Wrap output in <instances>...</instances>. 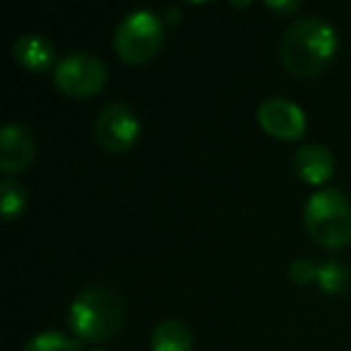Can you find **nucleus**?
I'll return each mask as SVG.
<instances>
[{"instance_id":"obj_1","label":"nucleus","mask_w":351,"mask_h":351,"mask_svg":"<svg viewBox=\"0 0 351 351\" xmlns=\"http://www.w3.org/2000/svg\"><path fill=\"white\" fill-rule=\"evenodd\" d=\"M337 53V32L320 17H303L284 32L279 56L293 77H315Z\"/></svg>"},{"instance_id":"obj_2","label":"nucleus","mask_w":351,"mask_h":351,"mask_svg":"<svg viewBox=\"0 0 351 351\" xmlns=\"http://www.w3.org/2000/svg\"><path fill=\"white\" fill-rule=\"evenodd\" d=\"M125 301L111 287H87L70 306V327L89 341H106L123 327Z\"/></svg>"},{"instance_id":"obj_3","label":"nucleus","mask_w":351,"mask_h":351,"mask_svg":"<svg viewBox=\"0 0 351 351\" xmlns=\"http://www.w3.org/2000/svg\"><path fill=\"white\" fill-rule=\"evenodd\" d=\"M306 231L322 248H344L351 241V205L337 188H322L303 207Z\"/></svg>"},{"instance_id":"obj_4","label":"nucleus","mask_w":351,"mask_h":351,"mask_svg":"<svg viewBox=\"0 0 351 351\" xmlns=\"http://www.w3.org/2000/svg\"><path fill=\"white\" fill-rule=\"evenodd\" d=\"M164 44V25L152 10H135L121 20L113 34V49L123 63L140 65L159 53Z\"/></svg>"},{"instance_id":"obj_5","label":"nucleus","mask_w":351,"mask_h":351,"mask_svg":"<svg viewBox=\"0 0 351 351\" xmlns=\"http://www.w3.org/2000/svg\"><path fill=\"white\" fill-rule=\"evenodd\" d=\"M108 70L99 56L77 51L68 53L65 58L58 60L53 70V84L58 92L73 99H89L97 92H101L106 84Z\"/></svg>"},{"instance_id":"obj_6","label":"nucleus","mask_w":351,"mask_h":351,"mask_svg":"<svg viewBox=\"0 0 351 351\" xmlns=\"http://www.w3.org/2000/svg\"><path fill=\"white\" fill-rule=\"evenodd\" d=\"M94 137L108 154H123L140 137V121L128 104L113 101L104 106L94 121Z\"/></svg>"},{"instance_id":"obj_7","label":"nucleus","mask_w":351,"mask_h":351,"mask_svg":"<svg viewBox=\"0 0 351 351\" xmlns=\"http://www.w3.org/2000/svg\"><path fill=\"white\" fill-rule=\"evenodd\" d=\"M258 121L267 135L277 140H298L306 132V113L298 104L282 97L265 99L258 108Z\"/></svg>"},{"instance_id":"obj_8","label":"nucleus","mask_w":351,"mask_h":351,"mask_svg":"<svg viewBox=\"0 0 351 351\" xmlns=\"http://www.w3.org/2000/svg\"><path fill=\"white\" fill-rule=\"evenodd\" d=\"M36 145L32 132L20 123H8L0 130V171L10 178L15 173H22L27 166L34 161Z\"/></svg>"},{"instance_id":"obj_9","label":"nucleus","mask_w":351,"mask_h":351,"mask_svg":"<svg viewBox=\"0 0 351 351\" xmlns=\"http://www.w3.org/2000/svg\"><path fill=\"white\" fill-rule=\"evenodd\" d=\"M293 171L308 186H322L335 171V159L322 145H303L293 156Z\"/></svg>"},{"instance_id":"obj_10","label":"nucleus","mask_w":351,"mask_h":351,"mask_svg":"<svg viewBox=\"0 0 351 351\" xmlns=\"http://www.w3.org/2000/svg\"><path fill=\"white\" fill-rule=\"evenodd\" d=\"M12 53L20 65H25L27 70H46L53 65L56 60V49L46 36L41 34H25L15 41Z\"/></svg>"},{"instance_id":"obj_11","label":"nucleus","mask_w":351,"mask_h":351,"mask_svg":"<svg viewBox=\"0 0 351 351\" xmlns=\"http://www.w3.org/2000/svg\"><path fill=\"white\" fill-rule=\"evenodd\" d=\"M152 351H193V332L181 320H161L152 332Z\"/></svg>"},{"instance_id":"obj_12","label":"nucleus","mask_w":351,"mask_h":351,"mask_svg":"<svg viewBox=\"0 0 351 351\" xmlns=\"http://www.w3.org/2000/svg\"><path fill=\"white\" fill-rule=\"evenodd\" d=\"M25 207H27L25 188L17 181H12V178H5V181L0 183V215H3V219L8 221L17 219L25 212Z\"/></svg>"},{"instance_id":"obj_13","label":"nucleus","mask_w":351,"mask_h":351,"mask_svg":"<svg viewBox=\"0 0 351 351\" xmlns=\"http://www.w3.org/2000/svg\"><path fill=\"white\" fill-rule=\"evenodd\" d=\"M346 282H349V272L341 263L327 260V263L317 265V284L325 293H339Z\"/></svg>"},{"instance_id":"obj_14","label":"nucleus","mask_w":351,"mask_h":351,"mask_svg":"<svg viewBox=\"0 0 351 351\" xmlns=\"http://www.w3.org/2000/svg\"><path fill=\"white\" fill-rule=\"evenodd\" d=\"M80 344L63 332H41V335L32 337L25 344L22 351H77Z\"/></svg>"},{"instance_id":"obj_15","label":"nucleus","mask_w":351,"mask_h":351,"mask_svg":"<svg viewBox=\"0 0 351 351\" xmlns=\"http://www.w3.org/2000/svg\"><path fill=\"white\" fill-rule=\"evenodd\" d=\"M289 277L296 284H311L317 282V265H313L311 260H293L291 267H289Z\"/></svg>"},{"instance_id":"obj_16","label":"nucleus","mask_w":351,"mask_h":351,"mask_svg":"<svg viewBox=\"0 0 351 351\" xmlns=\"http://www.w3.org/2000/svg\"><path fill=\"white\" fill-rule=\"evenodd\" d=\"M265 8L267 10H277V12H293V10H298V3L296 0H291V3H265Z\"/></svg>"},{"instance_id":"obj_17","label":"nucleus","mask_w":351,"mask_h":351,"mask_svg":"<svg viewBox=\"0 0 351 351\" xmlns=\"http://www.w3.org/2000/svg\"><path fill=\"white\" fill-rule=\"evenodd\" d=\"M94 351H104V349H94Z\"/></svg>"}]
</instances>
